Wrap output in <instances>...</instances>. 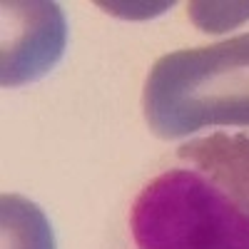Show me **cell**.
<instances>
[{"mask_svg": "<svg viewBox=\"0 0 249 249\" xmlns=\"http://www.w3.org/2000/svg\"><path fill=\"white\" fill-rule=\"evenodd\" d=\"M142 105L150 130L167 140L212 124L249 127V33L162 55Z\"/></svg>", "mask_w": 249, "mask_h": 249, "instance_id": "obj_1", "label": "cell"}, {"mask_svg": "<svg viewBox=\"0 0 249 249\" xmlns=\"http://www.w3.org/2000/svg\"><path fill=\"white\" fill-rule=\"evenodd\" d=\"M137 249H249V214L197 170H167L130 210Z\"/></svg>", "mask_w": 249, "mask_h": 249, "instance_id": "obj_2", "label": "cell"}, {"mask_svg": "<svg viewBox=\"0 0 249 249\" xmlns=\"http://www.w3.org/2000/svg\"><path fill=\"white\" fill-rule=\"evenodd\" d=\"M68 23L57 3H3V85L18 88L43 77L62 57Z\"/></svg>", "mask_w": 249, "mask_h": 249, "instance_id": "obj_3", "label": "cell"}, {"mask_svg": "<svg viewBox=\"0 0 249 249\" xmlns=\"http://www.w3.org/2000/svg\"><path fill=\"white\" fill-rule=\"evenodd\" d=\"M177 157L192 162L199 172L214 182L242 212L249 214V137L214 132L184 142Z\"/></svg>", "mask_w": 249, "mask_h": 249, "instance_id": "obj_4", "label": "cell"}, {"mask_svg": "<svg viewBox=\"0 0 249 249\" xmlns=\"http://www.w3.org/2000/svg\"><path fill=\"white\" fill-rule=\"evenodd\" d=\"M0 207L3 249H55L53 227L37 204L20 195H5Z\"/></svg>", "mask_w": 249, "mask_h": 249, "instance_id": "obj_5", "label": "cell"}]
</instances>
